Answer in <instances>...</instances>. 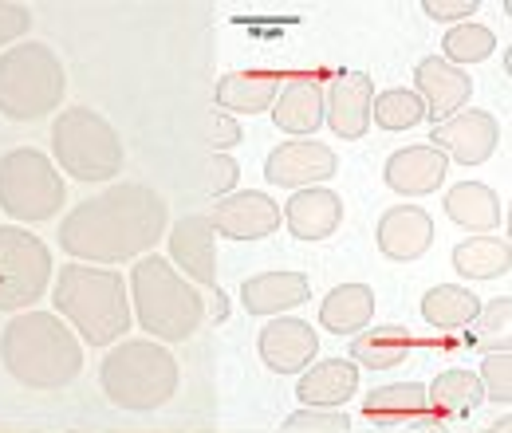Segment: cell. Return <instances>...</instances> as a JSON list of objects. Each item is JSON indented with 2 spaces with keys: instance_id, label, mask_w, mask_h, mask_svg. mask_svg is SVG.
Here are the masks:
<instances>
[{
  "instance_id": "cell-1",
  "label": "cell",
  "mask_w": 512,
  "mask_h": 433,
  "mask_svg": "<svg viewBox=\"0 0 512 433\" xmlns=\"http://www.w3.org/2000/svg\"><path fill=\"white\" fill-rule=\"evenodd\" d=\"M170 205L162 193L142 182H111L83 197L60 221V248L79 264H123L138 260L166 237Z\"/></svg>"
},
{
  "instance_id": "cell-2",
  "label": "cell",
  "mask_w": 512,
  "mask_h": 433,
  "mask_svg": "<svg viewBox=\"0 0 512 433\" xmlns=\"http://www.w3.org/2000/svg\"><path fill=\"white\" fill-rule=\"evenodd\" d=\"M0 363L28 390H64L83 371V343L56 311H20L0 335Z\"/></svg>"
},
{
  "instance_id": "cell-3",
  "label": "cell",
  "mask_w": 512,
  "mask_h": 433,
  "mask_svg": "<svg viewBox=\"0 0 512 433\" xmlns=\"http://www.w3.org/2000/svg\"><path fill=\"white\" fill-rule=\"evenodd\" d=\"M52 304L60 308L56 315L79 335V343L91 347H111L127 339L134 323L127 280L115 268H99V264H79V260L64 264L52 288Z\"/></svg>"
},
{
  "instance_id": "cell-4",
  "label": "cell",
  "mask_w": 512,
  "mask_h": 433,
  "mask_svg": "<svg viewBox=\"0 0 512 433\" xmlns=\"http://www.w3.org/2000/svg\"><path fill=\"white\" fill-rule=\"evenodd\" d=\"M130 311L142 323V331L150 339L162 343H182L205 319V300L166 256L146 252L134 260L130 268Z\"/></svg>"
},
{
  "instance_id": "cell-5",
  "label": "cell",
  "mask_w": 512,
  "mask_h": 433,
  "mask_svg": "<svg viewBox=\"0 0 512 433\" xmlns=\"http://www.w3.org/2000/svg\"><path fill=\"white\" fill-rule=\"evenodd\" d=\"M99 382L119 410H158L178 394V359L158 339H119L99 367Z\"/></svg>"
},
{
  "instance_id": "cell-6",
  "label": "cell",
  "mask_w": 512,
  "mask_h": 433,
  "mask_svg": "<svg viewBox=\"0 0 512 433\" xmlns=\"http://www.w3.org/2000/svg\"><path fill=\"white\" fill-rule=\"evenodd\" d=\"M67 95L64 60L40 44L20 40L0 52V115L8 123H36L60 111Z\"/></svg>"
},
{
  "instance_id": "cell-7",
  "label": "cell",
  "mask_w": 512,
  "mask_h": 433,
  "mask_svg": "<svg viewBox=\"0 0 512 433\" xmlns=\"http://www.w3.org/2000/svg\"><path fill=\"white\" fill-rule=\"evenodd\" d=\"M52 158L71 182H115L127 150L119 130L91 107H64L52 119Z\"/></svg>"
},
{
  "instance_id": "cell-8",
  "label": "cell",
  "mask_w": 512,
  "mask_h": 433,
  "mask_svg": "<svg viewBox=\"0 0 512 433\" xmlns=\"http://www.w3.org/2000/svg\"><path fill=\"white\" fill-rule=\"evenodd\" d=\"M67 186L56 162L36 146L0 154V209L20 225H44L64 213Z\"/></svg>"
},
{
  "instance_id": "cell-9",
  "label": "cell",
  "mask_w": 512,
  "mask_h": 433,
  "mask_svg": "<svg viewBox=\"0 0 512 433\" xmlns=\"http://www.w3.org/2000/svg\"><path fill=\"white\" fill-rule=\"evenodd\" d=\"M52 276V248L24 225H0V311H32Z\"/></svg>"
},
{
  "instance_id": "cell-10",
  "label": "cell",
  "mask_w": 512,
  "mask_h": 433,
  "mask_svg": "<svg viewBox=\"0 0 512 433\" xmlns=\"http://www.w3.org/2000/svg\"><path fill=\"white\" fill-rule=\"evenodd\" d=\"M339 170V158L331 146H323L316 138H292L280 142L268 158H264V182L280 189H312L320 182H331Z\"/></svg>"
},
{
  "instance_id": "cell-11",
  "label": "cell",
  "mask_w": 512,
  "mask_h": 433,
  "mask_svg": "<svg viewBox=\"0 0 512 433\" xmlns=\"http://www.w3.org/2000/svg\"><path fill=\"white\" fill-rule=\"evenodd\" d=\"M497 138H501V126L489 111L481 107H465L457 115H449L446 123L434 126L430 134V146L446 154V162L457 166H481L493 158L497 150Z\"/></svg>"
},
{
  "instance_id": "cell-12",
  "label": "cell",
  "mask_w": 512,
  "mask_h": 433,
  "mask_svg": "<svg viewBox=\"0 0 512 433\" xmlns=\"http://www.w3.org/2000/svg\"><path fill=\"white\" fill-rule=\"evenodd\" d=\"M209 221H213V233H221L229 241H264V237H272L280 229L284 213H280V205L268 193H260V189H237V193H229V197L217 201V209L209 213Z\"/></svg>"
},
{
  "instance_id": "cell-13",
  "label": "cell",
  "mask_w": 512,
  "mask_h": 433,
  "mask_svg": "<svg viewBox=\"0 0 512 433\" xmlns=\"http://www.w3.org/2000/svg\"><path fill=\"white\" fill-rule=\"evenodd\" d=\"M170 264L190 280L209 292L217 288V233L209 213H190L170 229Z\"/></svg>"
},
{
  "instance_id": "cell-14",
  "label": "cell",
  "mask_w": 512,
  "mask_h": 433,
  "mask_svg": "<svg viewBox=\"0 0 512 433\" xmlns=\"http://www.w3.org/2000/svg\"><path fill=\"white\" fill-rule=\"evenodd\" d=\"M371 103H375V83L367 71H339L331 87L323 91V123L339 138L355 142L371 126Z\"/></svg>"
},
{
  "instance_id": "cell-15",
  "label": "cell",
  "mask_w": 512,
  "mask_h": 433,
  "mask_svg": "<svg viewBox=\"0 0 512 433\" xmlns=\"http://www.w3.org/2000/svg\"><path fill=\"white\" fill-rule=\"evenodd\" d=\"M422 107H426V119H434V126L446 123L449 115L465 111L469 107V95H473V79L465 67H453L442 56H426V60L414 67V87H410Z\"/></svg>"
},
{
  "instance_id": "cell-16",
  "label": "cell",
  "mask_w": 512,
  "mask_h": 433,
  "mask_svg": "<svg viewBox=\"0 0 512 433\" xmlns=\"http://www.w3.org/2000/svg\"><path fill=\"white\" fill-rule=\"evenodd\" d=\"M320 355V335L312 331V323L296 319V315H276L264 323L260 331V359L264 367L276 374H300L308 371Z\"/></svg>"
},
{
  "instance_id": "cell-17",
  "label": "cell",
  "mask_w": 512,
  "mask_h": 433,
  "mask_svg": "<svg viewBox=\"0 0 512 433\" xmlns=\"http://www.w3.org/2000/svg\"><path fill=\"white\" fill-rule=\"evenodd\" d=\"M446 170L449 162L442 150H434L430 142H414L386 158L383 178L402 197H426V193H438V186L446 182Z\"/></svg>"
},
{
  "instance_id": "cell-18",
  "label": "cell",
  "mask_w": 512,
  "mask_h": 433,
  "mask_svg": "<svg viewBox=\"0 0 512 433\" xmlns=\"http://www.w3.org/2000/svg\"><path fill=\"white\" fill-rule=\"evenodd\" d=\"M280 213L296 241H327L343 225V197L327 186L296 189Z\"/></svg>"
},
{
  "instance_id": "cell-19",
  "label": "cell",
  "mask_w": 512,
  "mask_h": 433,
  "mask_svg": "<svg viewBox=\"0 0 512 433\" xmlns=\"http://www.w3.org/2000/svg\"><path fill=\"white\" fill-rule=\"evenodd\" d=\"M375 241L390 260H418L434 245V217L422 205H394L379 217Z\"/></svg>"
},
{
  "instance_id": "cell-20",
  "label": "cell",
  "mask_w": 512,
  "mask_h": 433,
  "mask_svg": "<svg viewBox=\"0 0 512 433\" xmlns=\"http://www.w3.org/2000/svg\"><path fill=\"white\" fill-rule=\"evenodd\" d=\"M359 390V367L351 359H323L312 363L308 371H300L296 382V398L304 402V410H339L343 402H351Z\"/></svg>"
},
{
  "instance_id": "cell-21",
  "label": "cell",
  "mask_w": 512,
  "mask_h": 433,
  "mask_svg": "<svg viewBox=\"0 0 512 433\" xmlns=\"http://www.w3.org/2000/svg\"><path fill=\"white\" fill-rule=\"evenodd\" d=\"M241 300L249 315H284L312 300V284L304 272H260L241 284Z\"/></svg>"
},
{
  "instance_id": "cell-22",
  "label": "cell",
  "mask_w": 512,
  "mask_h": 433,
  "mask_svg": "<svg viewBox=\"0 0 512 433\" xmlns=\"http://www.w3.org/2000/svg\"><path fill=\"white\" fill-rule=\"evenodd\" d=\"M272 123L296 138L316 134L323 126V83L316 75H292L280 83V95L272 103Z\"/></svg>"
},
{
  "instance_id": "cell-23",
  "label": "cell",
  "mask_w": 512,
  "mask_h": 433,
  "mask_svg": "<svg viewBox=\"0 0 512 433\" xmlns=\"http://www.w3.org/2000/svg\"><path fill=\"white\" fill-rule=\"evenodd\" d=\"M276 95H280V75L272 71H229L213 87L217 111L229 115H260L276 103Z\"/></svg>"
},
{
  "instance_id": "cell-24",
  "label": "cell",
  "mask_w": 512,
  "mask_h": 433,
  "mask_svg": "<svg viewBox=\"0 0 512 433\" xmlns=\"http://www.w3.org/2000/svg\"><path fill=\"white\" fill-rule=\"evenodd\" d=\"M442 209H446V217L453 225H461L469 233H481V237L493 233V229H501V221H505L501 197L485 186V182H461V186L446 189Z\"/></svg>"
},
{
  "instance_id": "cell-25",
  "label": "cell",
  "mask_w": 512,
  "mask_h": 433,
  "mask_svg": "<svg viewBox=\"0 0 512 433\" xmlns=\"http://www.w3.org/2000/svg\"><path fill=\"white\" fill-rule=\"evenodd\" d=\"M426 386L422 382H390L367 394L363 418L379 426H418L426 418Z\"/></svg>"
},
{
  "instance_id": "cell-26",
  "label": "cell",
  "mask_w": 512,
  "mask_h": 433,
  "mask_svg": "<svg viewBox=\"0 0 512 433\" xmlns=\"http://www.w3.org/2000/svg\"><path fill=\"white\" fill-rule=\"evenodd\" d=\"M410 351H414V335L406 327H394V323L367 327L351 339V363L367 367V371H394L410 359Z\"/></svg>"
},
{
  "instance_id": "cell-27",
  "label": "cell",
  "mask_w": 512,
  "mask_h": 433,
  "mask_svg": "<svg viewBox=\"0 0 512 433\" xmlns=\"http://www.w3.org/2000/svg\"><path fill=\"white\" fill-rule=\"evenodd\" d=\"M375 319V292L367 284H339L323 296L320 323L331 335H359Z\"/></svg>"
},
{
  "instance_id": "cell-28",
  "label": "cell",
  "mask_w": 512,
  "mask_h": 433,
  "mask_svg": "<svg viewBox=\"0 0 512 433\" xmlns=\"http://www.w3.org/2000/svg\"><path fill=\"white\" fill-rule=\"evenodd\" d=\"M485 402V390H481V378L477 371H442L430 386H426V410L434 418H465L473 414L477 406Z\"/></svg>"
},
{
  "instance_id": "cell-29",
  "label": "cell",
  "mask_w": 512,
  "mask_h": 433,
  "mask_svg": "<svg viewBox=\"0 0 512 433\" xmlns=\"http://www.w3.org/2000/svg\"><path fill=\"white\" fill-rule=\"evenodd\" d=\"M453 268L465 280H501L512 268V248L505 237H469L453 248Z\"/></svg>"
},
{
  "instance_id": "cell-30",
  "label": "cell",
  "mask_w": 512,
  "mask_h": 433,
  "mask_svg": "<svg viewBox=\"0 0 512 433\" xmlns=\"http://www.w3.org/2000/svg\"><path fill=\"white\" fill-rule=\"evenodd\" d=\"M481 311V300L461 284H438L422 296V319L434 331H465Z\"/></svg>"
},
{
  "instance_id": "cell-31",
  "label": "cell",
  "mask_w": 512,
  "mask_h": 433,
  "mask_svg": "<svg viewBox=\"0 0 512 433\" xmlns=\"http://www.w3.org/2000/svg\"><path fill=\"white\" fill-rule=\"evenodd\" d=\"M497 52V36L485 28V24H453L442 40V60L453 67H469V63H485Z\"/></svg>"
},
{
  "instance_id": "cell-32",
  "label": "cell",
  "mask_w": 512,
  "mask_h": 433,
  "mask_svg": "<svg viewBox=\"0 0 512 433\" xmlns=\"http://www.w3.org/2000/svg\"><path fill=\"white\" fill-rule=\"evenodd\" d=\"M509 323H512V296H497L489 304H481L477 319L465 327V347H493V351H509Z\"/></svg>"
},
{
  "instance_id": "cell-33",
  "label": "cell",
  "mask_w": 512,
  "mask_h": 433,
  "mask_svg": "<svg viewBox=\"0 0 512 433\" xmlns=\"http://www.w3.org/2000/svg\"><path fill=\"white\" fill-rule=\"evenodd\" d=\"M426 119V107L422 99L410 91V87H390L379 91L375 103H371V123L383 126V130H410Z\"/></svg>"
},
{
  "instance_id": "cell-34",
  "label": "cell",
  "mask_w": 512,
  "mask_h": 433,
  "mask_svg": "<svg viewBox=\"0 0 512 433\" xmlns=\"http://www.w3.org/2000/svg\"><path fill=\"white\" fill-rule=\"evenodd\" d=\"M481 390H485V398L489 402H501V406H509L512 402V355L509 351H489L485 355V363H481Z\"/></svg>"
},
{
  "instance_id": "cell-35",
  "label": "cell",
  "mask_w": 512,
  "mask_h": 433,
  "mask_svg": "<svg viewBox=\"0 0 512 433\" xmlns=\"http://www.w3.org/2000/svg\"><path fill=\"white\" fill-rule=\"evenodd\" d=\"M237 182H241V166H237V158H233V154H209V162H205V178H201L205 193H213V197L221 201V197L237 193Z\"/></svg>"
},
{
  "instance_id": "cell-36",
  "label": "cell",
  "mask_w": 512,
  "mask_h": 433,
  "mask_svg": "<svg viewBox=\"0 0 512 433\" xmlns=\"http://www.w3.org/2000/svg\"><path fill=\"white\" fill-rule=\"evenodd\" d=\"M280 433H351L347 414H335V410H300L284 422Z\"/></svg>"
},
{
  "instance_id": "cell-37",
  "label": "cell",
  "mask_w": 512,
  "mask_h": 433,
  "mask_svg": "<svg viewBox=\"0 0 512 433\" xmlns=\"http://www.w3.org/2000/svg\"><path fill=\"white\" fill-rule=\"evenodd\" d=\"M205 142H209V150L213 154H225V150H233L237 142H241V123L229 115V111H209L205 115Z\"/></svg>"
},
{
  "instance_id": "cell-38",
  "label": "cell",
  "mask_w": 512,
  "mask_h": 433,
  "mask_svg": "<svg viewBox=\"0 0 512 433\" xmlns=\"http://www.w3.org/2000/svg\"><path fill=\"white\" fill-rule=\"evenodd\" d=\"M32 28V12L16 0H0V52H8L12 44H20Z\"/></svg>"
},
{
  "instance_id": "cell-39",
  "label": "cell",
  "mask_w": 512,
  "mask_h": 433,
  "mask_svg": "<svg viewBox=\"0 0 512 433\" xmlns=\"http://www.w3.org/2000/svg\"><path fill=\"white\" fill-rule=\"evenodd\" d=\"M481 8V0H426L422 4V12L426 16H434V20H469L473 12Z\"/></svg>"
},
{
  "instance_id": "cell-40",
  "label": "cell",
  "mask_w": 512,
  "mask_h": 433,
  "mask_svg": "<svg viewBox=\"0 0 512 433\" xmlns=\"http://www.w3.org/2000/svg\"><path fill=\"white\" fill-rule=\"evenodd\" d=\"M509 430H512V418L505 414V418H501V422H497V426H493L489 433H509Z\"/></svg>"
},
{
  "instance_id": "cell-41",
  "label": "cell",
  "mask_w": 512,
  "mask_h": 433,
  "mask_svg": "<svg viewBox=\"0 0 512 433\" xmlns=\"http://www.w3.org/2000/svg\"><path fill=\"white\" fill-rule=\"evenodd\" d=\"M71 433H79V430H71ZM107 433H154V430H107ZM158 433H174V430H158Z\"/></svg>"
},
{
  "instance_id": "cell-42",
  "label": "cell",
  "mask_w": 512,
  "mask_h": 433,
  "mask_svg": "<svg viewBox=\"0 0 512 433\" xmlns=\"http://www.w3.org/2000/svg\"><path fill=\"white\" fill-rule=\"evenodd\" d=\"M0 433H36V430H24V426H0Z\"/></svg>"
}]
</instances>
